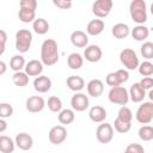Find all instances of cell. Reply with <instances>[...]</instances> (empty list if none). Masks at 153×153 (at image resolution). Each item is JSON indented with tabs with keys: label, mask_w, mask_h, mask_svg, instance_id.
<instances>
[{
	"label": "cell",
	"mask_w": 153,
	"mask_h": 153,
	"mask_svg": "<svg viewBox=\"0 0 153 153\" xmlns=\"http://www.w3.org/2000/svg\"><path fill=\"white\" fill-rule=\"evenodd\" d=\"M59 49L57 43L48 38L45 39L41 45V61L45 66H54L59 61Z\"/></svg>",
	"instance_id": "obj_1"
},
{
	"label": "cell",
	"mask_w": 153,
	"mask_h": 153,
	"mask_svg": "<svg viewBox=\"0 0 153 153\" xmlns=\"http://www.w3.org/2000/svg\"><path fill=\"white\" fill-rule=\"evenodd\" d=\"M129 13L131 19L137 25H143V23L147 20L146 2L143 0H133L129 5Z\"/></svg>",
	"instance_id": "obj_2"
},
{
	"label": "cell",
	"mask_w": 153,
	"mask_h": 153,
	"mask_svg": "<svg viewBox=\"0 0 153 153\" xmlns=\"http://www.w3.org/2000/svg\"><path fill=\"white\" fill-rule=\"evenodd\" d=\"M32 42V33L26 29H20L16 32V49L19 53H26Z\"/></svg>",
	"instance_id": "obj_3"
},
{
	"label": "cell",
	"mask_w": 153,
	"mask_h": 153,
	"mask_svg": "<svg viewBox=\"0 0 153 153\" xmlns=\"http://www.w3.org/2000/svg\"><path fill=\"white\" fill-rule=\"evenodd\" d=\"M120 61L128 71H134V69L139 68V66H140L139 57H137L136 53L129 48H126L120 53Z\"/></svg>",
	"instance_id": "obj_4"
},
{
	"label": "cell",
	"mask_w": 153,
	"mask_h": 153,
	"mask_svg": "<svg viewBox=\"0 0 153 153\" xmlns=\"http://www.w3.org/2000/svg\"><path fill=\"white\" fill-rule=\"evenodd\" d=\"M108 98L111 103L124 106L129 100V93L123 86H116L110 88L108 93Z\"/></svg>",
	"instance_id": "obj_5"
},
{
	"label": "cell",
	"mask_w": 153,
	"mask_h": 153,
	"mask_svg": "<svg viewBox=\"0 0 153 153\" xmlns=\"http://www.w3.org/2000/svg\"><path fill=\"white\" fill-rule=\"evenodd\" d=\"M136 121L142 124H148L153 121V102L142 103L136 111Z\"/></svg>",
	"instance_id": "obj_6"
},
{
	"label": "cell",
	"mask_w": 153,
	"mask_h": 153,
	"mask_svg": "<svg viewBox=\"0 0 153 153\" xmlns=\"http://www.w3.org/2000/svg\"><path fill=\"white\" fill-rule=\"evenodd\" d=\"M111 8H112L111 0H97L92 5V13L97 18H105L106 16H109Z\"/></svg>",
	"instance_id": "obj_7"
},
{
	"label": "cell",
	"mask_w": 153,
	"mask_h": 153,
	"mask_svg": "<svg viewBox=\"0 0 153 153\" xmlns=\"http://www.w3.org/2000/svg\"><path fill=\"white\" fill-rule=\"evenodd\" d=\"M129 79V73L128 71L126 69H118L116 72H111L106 75V84L111 87H116V86H120L121 84L126 82L127 80Z\"/></svg>",
	"instance_id": "obj_8"
},
{
	"label": "cell",
	"mask_w": 153,
	"mask_h": 153,
	"mask_svg": "<svg viewBox=\"0 0 153 153\" xmlns=\"http://www.w3.org/2000/svg\"><path fill=\"white\" fill-rule=\"evenodd\" d=\"M97 140L100 143H109L114 137V127L110 123H102L96 130Z\"/></svg>",
	"instance_id": "obj_9"
},
{
	"label": "cell",
	"mask_w": 153,
	"mask_h": 153,
	"mask_svg": "<svg viewBox=\"0 0 153 153\" xmlns=\"http://www.w3.org/2000/svg\"><path fill=\"white\" fill-rule=\"evenodd\" d=\"M48 137L53 145H61L67 137V130L63 126H54L49 130Z\"/></svg>",
	"instance_id": "obj_10"
},
{
	"label": "cell",
	"mask_w": 153,
	"mask_h": 153,
	"mask_svg": "<svg viewBox=\"0 0 153 153\" xmlns=\"http://www.w3.org/2000/svg\"><path fill=\"white\" fill-rule=\"evenodd\" d=\"M88 104H90V102H88L87 96L84 94V93H81V92H76L72 97V99H71L72 109L75 110V111H79V112L85 111L88 108Z\"/></svg>",
	"instance_id": "obj_11"
},
{
	"label": "cell",
	"mask_w": 153,
	"mask_h": 153,
	"mask_svg": "<svg viewBox=\"0 0 153 153\" xmlns=\"http://www.w3.org/2000/svg\"><path fill=\"white\" fill-rule=\"evenodd\" d=\"M45 102L41 96H31L25 102V108L29 112H39L44 109Z\"/></svg>",
	"instance_id": "obj_12"
},
{
	"label": "cell",
	"mask_w": 153,
	"mask_h": 153,
	"mask_svg": "<svg viewBox=\"0 0 153 153\" xmlns=\"http://www.w3.org/2000/svg\"><path fill=\"white\" fill-rule=\"evenodd\" d=\"M102 56H103V51L99 48V45H96V44H91L86 47L84 51V57L88 62H98L102 59Z\"/></svg>",
	"instance_id": "obj_13"
},
{
	"label": "cell",
	"mask_w": 153,
	"mask_h": 153,
	"mask_svg": "<svg viewBox=\"0 0 153 153\" xmlns=\"http://www.w3.org/2000/svg\"><path fill=\"white\" fill-rule=\"evenodd\" d=\"M86 88H87L88 96L97 98V97H99L104 92V84L99 79H92V80H90L87 82Z\"/></svg>",
	"instance_id": "obj_14"
},
{
	"label": "cell",
	"mask_w": 153,
	"mask_h": 153,
	"mask_svg": "<svg viewBox=\"0 0 153 153\" xmlns=\"http://www.w3.org/2000/svg\"><path fill=\"white\" fill-rule=\"evenodd\" d=\"M14 142H16V146L22 151H29L33 145V139L27 133H19L17 134Z\"/></svg>",
	"instance_id": "obj_15"
},
{
	"label": "cell",
	"mask_w": 153,
	"mask_h": 153,
	"mask_svg": "<svg viewBox=\"0 0 153 153\" xmlns=\"http://www.w3.org/2000/svg\"><path fill=\"white\" fill-rule=\"evenodd\" d=\"M71 42L76 48H85L88 44V37L84 31L75 30L71 33Z\"/></svg>",
	"instance_id": "obj_16"
},
{
	"label": "cell",
	"mask_w": 153,
	"mask_h": 153,
	"mask_svg": "<svg viewBox=\"0 0 153 153\" xmlns=\"http://www.w3.org/2000/svg\"><path fill=\"white\" fill-rule=\"evenodd\" d=\"M33 88L38 93H45L51 88V80L45 75H39L33 80Z\"/></svg>",
	"instance_id": "obj_17"
},
{
	"label": "cell",
	"mask_w": 153,
	"mask_h": 153,
	"mask_svg": "<svg viewBox=\"0 0 153 153\" xmlns=\"http://www.w3.org/2000/svg\"><path fill=\"white\" fill-rule=\"evenodd\" d=\"M88 117L94 123H103L106 118V110L100 105H94L88 111Z\"/></svg>",
	"instance_id": "obj_18"
},
{
	"label": "cell",
	"mask_w": 153,
	"mask_h": 153,
	"mask_svg": "<svg viewBox=\"0 0 153 153\" xmlns=\"http://www.w3.org/2000/svg\"><path fill=\"white\" fill-rule=\"evenodd\" d=\"M24 69L29 76H36L37 78L43 72V63H42V61H38V60H31L26 63Z\"/></svg>",
	"instance_id": "obj_19"
},
{
	"label": "cell",
	"mask_w": 153,
	"mask_h": 153,
	"mask_svg": "<svg viewBox=\"0 0 153 153\" xmlns=\"http://www.w3.org/2000/svg\"><path fill=\"white\" fill-rule=\"evenodd\" d=\"M146 96V90L140 85V82H135L130 86L129 90V98L134 102V103H140L143 100Z\"/></svg>",
	"instance_id": "obj_20"
},
{
	"label": "cell",
	"mask_w": 153,
	"mask_h": 153,
	"mask_svg": "<svg viewBox=\"0 0 153 153\" xmlns=\"http://www.w3.org/2000/svg\"><path fill=\"white\" fill-rule=\"evenodd\" d=\"M104 27H105V24L102 19H92L91 22H88L86 26V31L91 36H98L99 33L103 32Z\"/></svg>",
	"instance_id": "obj_21"
},
{
	"label": "cell",
	"mask_w": 153,
	"mask_h": 153,
	"mask_svg": "<svg viewBox=\"0 0 153 153\" xmlns=\"http://www.w3.org/2000/svg\"><path fill=\"white\" fill-rule=\"evenodd\" d=\"M111 33L115 38L117 39H122V38H126L129 33H130V29L127 24L124 23H117L112 26L111 29Z\"/></svg>",
	"instance_id": "obj_22"
},
{
	"label": "cell",
	"mask_w": 153,
	"mask_h": 153,
	"mask_svg": "<svg viewBox=\"0 0 153 153\" xmlns=\"http://www.w3.org/2000/svg\"><path fill=\"white\" fill-rule=\"evenodd\" d=\"M67 86L69 90L79 92L85 87V80L79 75H71L67 78Z\"/></svg>",
	"instance_id": "obj_23"
},
{
	"label": "cell",
	"mask_w": 153,
	"mask_h": 153,
	"mask_svg": "<svg viewBox=\"0 0 153 153\" xmlns=\"http://www.w3.org/2000/svg\"><path fill=\"white\" fill-rule=\"evenodd\" d=\"M14 146H16V142H13V140L10 136H6V135L0 136V151H1V153H13Z\"/></svg>",
	"instance_id": "obj_24"
},
{
	"label": "cell",
	"mask_w": 153,
	"mask_h": 153,
	"mask_svg": "<svg viewBox=\"0 0 153 153\" xmlns=\"http://www.w3.org/2000/svg\"><path fill=\"white\" fill-rule=\"evenodd\" d=\"M32 29L37 35H45L49 31V23L44 18H37L32 23Z\"/></svg>",
	"instance_id": "obj_25"
},
{
	"label": "cell",
	"mask_w": 153,
	"mask_h": 153,
	"mask_svg": "<svg viewBox=\"0 0 153 153\" xmlns=\"http://www.w3.org/2000/svg\"><path fill=\"white\" fill-rule=\"evenodd\" d=\"M149 35V30L145 25H136L131 30V36L135 41H145Z\"/></svg>",
	"instance_id": "obj_26"
},
{
	"label": "cell",
	"mask_w": 153,
	"mask_h": 153,
	"mask_svg": "<svg viewBox=\"0 0 153 153\" xmlns=\"http://www.w3.org/2000/svg\"><path fill=\"white\" fill-rule=\"evenodd\" d=\"M67 65L71 69H79L84 65V57L78 53H72L67 59Z\"/></svg>",
	"instance_id": "obj_27"
},
{
	"label": "cell",
	"mask_w": 153,
	"mask_h": 153,
	"mask_svg": "<svg viewBox=\"0 0 153 153\" xmlns=\"http://www.w3.org/2000/svg\"><path fill=\"white\" fill-rule=\"evenodd\" d=\"M26 63H25V59L22 56V55H13L11 57V61H10V68L12 71L16 72H22L23 68H25Z\"/></svg>",
	"instance_id": "obj_28"
},
{
	"label": "cell",
	"mask_w": 153,
	"mask_h": 153,
	"mask_svg": "<svg viewBox=\"0 0 153 153\" xmlns=\"http://www.w3.org/2000/svg\"><path fill=\"white\" fill-rule=\"evenodd\" d=\"M57 118H59V122L61 124H71L75 118L74 110H72V109H62L59 112V117Z\"/></svg>",
	"instance_id": "obj_29"
},
{
	"label": "cell",
	"mask_w": 153,
	"mask_h": 153,
	"mask_svg": "<svg viewBox=\"0 0 153 153\" xmlns=\"http://www.w3.org/2000/svg\"><path fill=\"white\" fill-rule=\"evenodd\" d=\"M18 17L20 22L23 23H33L36 20V11L35 10H27V8H20L18 12Z\"/></svg>",
	"instance_id": "obj_30"
},
{
	"label": "cell",
	"mask_w": 153,
	"mask_h": 153,
	"mask_svg": "<svg viewBox=\"0 0 153 153\" xmlns=\"http://www.w3.org/2000/svg\"><path fill=\"white\" fill-rule=\"evenodd\" d=\"M12 81L16 86L24 87L29 84V75L25 72H16L12 76Z\"/></svg>",
	"instance_id": "obj_31"
},
{
	"label": "cell",
	"mask_w": 153,
	"mask_h": 153,
	"mask_svg": "<svg viewBox=\"0 0 153 153\" xmlns=\"http://www.w3.org/2000/svg\"><path fill=\"white\" fill-rule=\"evenodd\" d=\"M48 109L51 112H60L62 110V102L59 97L51 96L48 98Z\"/></svg>",
	"instance_id": "obj_32"
},
{
	"label": "cell",
	"mask_w": 153,
	"mask_h": 153,
	"mask_svg": "<svg viewBox=\"0 0 153 153\" xmlns=\"http://www.w3.org/2000/svg\"><path fill=\"white\" fill-rule=\"evenodd\" d=\"M139 137L142 141L153 140V127L152 126H142L139 129Z\"/></svg>",
	"instance_id": "obj_33"
},
{
	"label": "cell",
	"mask_w": 153,
	"mask_h": 153,
	"mask_svg": "<svg viewBox=\"0 0 153 153\" xmlns=\"http://www.w3.org/2000/svg\"><path fill=\"white\" fill-rule=\"evenodd\" d=\"M114 128L117 133H121V134H124V133H128L131 128V123L129 122H124L120 118H116L114 121Z\"/></svg>",
	"instance_id": "obj_34"
},
{
	"label": "cell",
	"mask_w": 153,
	"mask_h": 153,
	"mask_svg": "<svg viewBox=\"0 0 153 153\" xmlns=\"http://www.w3.org/2000/svg\"><path fill=\"white\" fill-rule=\"evenodd\" d=\"M141 55L146 60H152L153 59V42H145L141 48H140Z\"/></svg>",
	"instance_id": "obj_35"
},
{
	"label": "cell",
	"mask_w": 153,
	"mask_h": 153,
	"mask_svg": "<svg viewBox=\"0 0 153 153\" xmlns=\"http://www.w3.org/2000/svg\"><path fill=\"white\" fill-rule=\"evenodd\" d=\"M137 69H139V73L141 75H143L145 78L151 76L153 74V63L149 62V61H143L142 63H140Z\"/></svg>",
	"instance_id": "obj_36"
},
{
	"label": "cell",
	"mask_w": 153,
	"mask_h": 153,
	"mask_svg": "<svg viewBox=\"0 0 153 153\" xmlns=\"http://www.w3.org/2000/svg\"><path fill=\"white\" fill-rule=\"evenodd\" d=\"M117 118L124 121V122H129L131 123V120H133V112L127 106H121V109L118 110V114H117Z\"/></svg>",
	"instance_id": "obj_37"
},
{
	"label": "cell",
	"mask_w": 153,
	"mask_h": 153,
	"mask_svg": "<svg viewBox=\"0 0 153 153\" xmlns=\"http://www.w3.org/2000/svg\"><path fill=\"white\" fill-rule=\"evenodd\" d=\"M13 115V108L8 103H1L0 104V117L1 118H7Z\"/></svg>",
	"instance_id": "obj_38"
},
{
	"label": "cell",
	"mask_w": 153,
	"mask_h": 153,
	"mask_svg": "<svg viewBox=\"0 0 153 153\" xmlns=\"http://www.w3.org/2000/svg\"><path fill=\"white\" fill-rule=\"evenodd\" d=\"M123 153H145V149L140 143H130L127 146Z\"/></svg>",
	"instance_id": "obj_39"
},
{
	"label": "cell",
	"mask_w": 153,
	"mask_h": 153,
	"mask_svg": "<svg viewBox=\"0 0 153 153\" xmlns=\"http://www.w3.org/2000/svg\"><path fill=\"white\" fill-rule=\"evenodd\" d=\"M20 8H27V10H35L37 7V1L36 0H22L19 2Z\"/></svg>",
	"instance_id": "obj_40"
},
{
	"label": "cell",
	"mask_w": 153,
	"mask_h": 153,
	"mask_svg": "<svg viewBox=\"0 0 153 153\" xmlns=\"http://www.w3.org/2000/svg\"><path fill=\"white\" fill-rule=\"evenodd\" d=\"M53 4L56 7L61 8V10H68V8L72 7V1L71 0H54Z\"/></svg>",
	"instance_id": "obj_41"
},
{
	"label": "cell",
	"mask_w": 153,
	"mask_h": 153,
	"mask_svg": "<svg viewBox=\"0 0 153 153\" xmlns=\"http://www.w3.org/2000/svg\"><path fill=\"white\" fill-rule=\"evenodd\" d=\"M140 85L145 90H152L153 88V78L152 76H146L140 81Z\"/></svg>",
	"instance_id": "obj_42"
},
{
	"label": "cell",
	"mask_w": 153,
	"mask_h": 153,
	"mask_svg": "<svg viewBox=\"0 0 153 153\" xmlns=\"http://www.w3.org/2000/svg\"><path fill=\"white\" fill-rule=\"evenodd\" d=\"M0 39H1V49H0V55L4 54L5 51V44H6V39H7V35L5 32V30L0 31Z\"/></svg>",
	"instance_id": "obj_43"
},
{
	"label": "cell",
	"mask_w": 153,
	"mask_h": 153,
	"mask_svg": "<svg viewBox=\"0 0 153 153\" xmlns=\"http://www.w3.org/2000/svg\"><path fill=\"white\" fill-rule=\"evenodd\" d=\"M6 128H7V123H6L5 118H1L0 120V133H4Z\"/></svg>",
	"instance_id": "obj_44"
},
{
	"label": "cell",
	"mask_w": 153,
	"mask_h": 153,
	"mask_svg": "<svg viewBox=\"0 0 153 153\" xmlns=\"http://www.w3.org/2000/svg\"><path fill=\"white\" fill-rule=\"evenodd\" d=\"M0 68H1V69H0V74L2 75V74L5 73V71H6V63H5L4 61L0 62Z\"/></svg>",
	"instance_id": "obj_45"
},
{
	"label": "cell",
	"mask_w": 153,
	"mask_h": 153,
	"mask_svg": "<svg viewBox=\"0 0 153 153\" xmlns=\"http://www.w3.org/2000/svg\"><path fill=\"white\" fill-rule=\"evenodd\" d=\"M148 97H149V99H151V102H153V88H152V90H149V93H148Z\"/></svg>",
	"instance_id": "obj_46"
},
{
	"label": "cell",
	"mask_w": 153,
	"mask_h": 153,
	"mask_svg": "<svg viewBox=\"0 0 153 153\" xmlns=\"http://www.w3.org/2000/svg\"><path fill=\"white\" fill-rule=\"evenodd\" d=\"M151 13L153 14V2H152V5H151Z\"/></svg>",
	"instance_id": "obj_47"
}]
</instances>
